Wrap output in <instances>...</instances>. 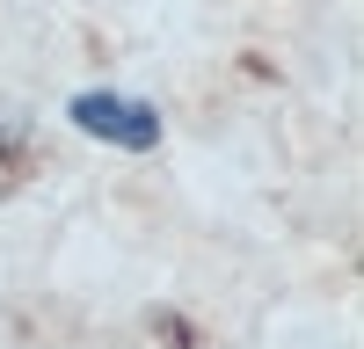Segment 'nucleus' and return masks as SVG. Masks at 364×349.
Segmentation results:
<instances>
[{
	"label": "nucleus",
	"mask_w": 364,
	"mask_h": 349,
	"mask_svg": "<svg viewBox=\"0 0 364 349\" xmlns=\"http://www.w3.org/2000/svg\"><path fill=\"white\" fill-rule=\"evenodd\" d=\"M73 124L102 145H124V153H146L161 138V116L146 102H124V95H73Z\"/></svg>",
	"instance_id": "obj_1"
}]
</instances>
